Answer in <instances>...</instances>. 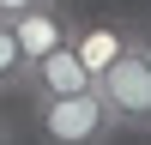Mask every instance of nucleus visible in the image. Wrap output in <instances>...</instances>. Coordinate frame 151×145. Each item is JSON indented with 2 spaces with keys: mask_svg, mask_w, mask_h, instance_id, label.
Returning a JSON list of instances; mask_svg holds the SVG:
<instances>
[{
  "mask_svg": "<svg viewBox=\"0 0 151 145\" xmlns=\"http://www.w3.org/2000/svg\"><path fill=\"white\" fill-rule=\"evenodd\" d=\"M36 133L42 145H109L121 127L97 91H79V97H36Z\"/></svg>",
  "mask_w": 151,
  "mask_h": 145,
  "instance_id": "f257e3e1",
  "label": "nucleus"
},
{
  "mask_svg": "<svg viewBox=\"0 0 151 145\" xmlns=\"http://www.w3.org/2000/svg\"><path fill=\"white\" fill-rule=\"evenodd\" d=\"M97 97L109 103L115 127H133V133L151 127V67L139 60V48H133V55H121L115 67L97 79Z\"/></svg>",
  "mask_w": 151,
  "mask_h": 145,
  "instance_id": "f03ea898",
  "label": "nucleus"
},
{
  "mask_svg": "<svg viewBox=\"0 0 151 145\" xmlns=\"http://www.w3.org/2000/svg\"><path fill=\"white\" fill-rule=\"evenodd\" d=\"M73 55L85 60L91 79H103L121 55H133V24L127 18H109V12H103V18H79V24H73Z\"/></svg>",
  "mask_w": 151,
  "mask_h": 145,
  "instance_id": "7ed1b4c3",
  "label": "nucleus"
},
{
  "mask_svg": "<svg viewBox=\"0 0 151 145\" xmlns=\"http://www.w3.org/2000/svg\"><path fill=\"white\" fill-rule=\"evenodd\" d=\"M73 6L67 0H42V6H30V12H18L12 18V30H18V42H24V55H30V67L42 55H55V48H67L73 42Z\"/></svg>",
  "mask_w": 151,
  "mask_h": 145,
  "instance_id": "20e7f679",
  "label": "nucleus"
},
{
  "mask_svg": "<svg viewBox=\"0 0 151 145\" xmlns=\"http://www.w3.org/2000/svg\"><path fill=\"white\" fill-rule=\"evenodd\" d=\"M79 91H97V79L85 72V60L73 55V42L55 48V55H42L30 67V103L36 97H79Z\"/></svg>",
  "mask_w": 151,
  "mask_h": 145,
  "instance_id": "39448f33",
  "label": "nucleus"
},
{
  "mask_svg": "<svg viewBox=\"0 0 151 145\" xmlns=\"http://www.w3.org/2000/svg\"><path fill=\"white\" fill-rule=\"evenodd\" d=\"M12 91H30V55H24L12 18H0V97H12Z\"/></svg>",
  "mask_w": 151,
  "mask_h": 145,
  "instance_id": "423d86ee",
  "label": "nucleus"
},
{
  "mask_svg": "<svg viewBox=\"0 0 151 145\" xmlns=\"http://www.w3.org/2000/svg\"><path fill=\"white\" fill-rule=\"evenodd\" d=\"M133 48H139V60L151 67V24H133Z\"/></svg>",
  "mask_w": 151,
  "mask_h": 145,
  "instance_id": "0eeeda50",
  "label": "nucleus"
},
{
  "mask_svg": "<svg viewBox=\"0 0 151 145\" xmlns=\"http://www.w3.org/2000/svg\"><path fill=\"white\" fill-rule=\"evenodd\" d=\"M30 6H42V0H0V18H18V12H30Z\"/></svg>",
  "mask_w": 151,
  "mask_h": 145,
  "instance_id": "6e6552de",
  "label": "nucleus"
},
{
  "mask_svg": "<svg viewBox=\"0 0 151 145\" xmlns=\"http://www.w3.org/2000/svg\"><path fill=\"white\" fill-rule=\"evenodd\" d=\"M0 145H12V133H6V121H0Z\"/></svg>",
  "mask_w": 151,
  "mask_h": 145,
  "instance_id": "1a4fd4ad",
  "label": "nucleus"
}]
</instances>
